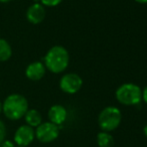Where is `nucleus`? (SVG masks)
Masks as SVG:
<instances>
[{
  "instance_id": "obj_1",
  "label": "nucleus",
  "mask_w": 147,
  "mask_h": 147,
  "mask_svg": "<svg viewBox=\"0 0 147 147\" xmlns=\"http://www.w3.org/2000/svg\"><path fill=\"white\" fill-rule=\"evenodd\" d=\"M70 55L68 51L62 45H54L45 53L43 64L47 71L52 74H61L69 66Z\"/></svg>"
},
{
  "instance_id": "obj_2",
  "label": "nucleus",
  "mask_w": 147,
  "mask_h": 147,
  "mask_svg": "<svg viewBox=\"0 0 147 147\" xmlns=\"http://www.w3.org/2000/svg\"><path fill=\"white\" fill-rule=\"evenodd\" d=\"M29 109L28 101L23 95L13 93L2 102V113L10 121H17L24 117Z\"/></svg>"
},
{
  "instance_id": "obj_3",
  "label": "nucleus",
  "mask_w": 147,
  "mask_h": 147,
  "mask_svg": "<svg viewBox=\"0 0 147 147\" xmlns=\"http://www.w3.org/2000/svg\"><path fill=\"white\" fill-rule=\"evenodd\" d=\"M141 89L139 86L132 83H125L117 88L115 98L120 104L125 106L138 105L142 100Z\"/></svg>"
},
{
  "instance_id": "obj_4",
  "label": "nucleus",
  "mask_w": 147,
  "mask_h": 147,
  "mask_svg": "<svg viewBox=\"0 0 147 147\" xmlns=\"http://www.w3.org/2000/svg\"><path fill=\"white\" fill-rule=\"evenodd\" d=\"M121 119V111L117 107L108 106L99 113L98 125L102 131L111 132L120 125Z\"/></svg>"
},
{
  "instance_id": "obj_5",
  "label": "nucleus",
  "mask_w": 147,
  "mask_h": 147,
  "mask_svg": "<svg viewBox=\"0 0 147 147\" xmlns=\"http://www.w3.org/2000/svg\"><path fill=\"white\" fill-rule=\"evenodd\" d=\"M59 133V126L51 123L50 121L42 122L35 128V139L41 143H50L58 138Z\"/></svg>"
},
{
  "instance_id": "obj_6",
  "label": "nucleus",
  "mask_w": 147,
  "mask_h": 147,
  "mask_svg": "<svg viewBox=\"0 0 147 147\" xmlns=\"http://www.w3.org/2000/svg\"><path fill=\"white\" fill-rule=\"evenodd\" d=\"M82 85H83L82 78L75 73L64 74L59 81V87L61 91L69 95L79 92V90L82 88Z\"/></svg>"
},
{
  "instance_id": "obj_7",
  "label": "nucleus",
  "mask_w": 147,
  "mask_h": 147,
  "mask_svg": "<svg viewBox=\"0 0 147 147\" xmlns=\"http://www.w3.org/2000/svg\"><path fill=\"white\" fill-rule=\"evenodd\" d=\"M35 139V129L27 124L19 126L14 132L13 141L16 146L28 147Z\"/></svg>"
},
{
  "instance_id": "obj_8",
  "label": "nucleus",
  "mask_w": 147,
  "mask_h": 147,
  "mask_svg": "<svg viewBox=\"0 0 147 147\" xmlns=\"http://www.w3.org/2000/svg\"><path fill=\"white\" fill-rule=\"evenodd\" d=\"M26 19L33 25L41 23L46 17V9L40 2H34L26 10Z\"/></svg>"
},
{
  "instance_id": "obj_9",
  "label": "nucleus",
  "mask_w": 147,
  "mask_h": 147,
  "mask_svg": "<svg viewBox=\"0 0 147 147\" xmlns=\"http://www.w3.org/2000/svg\"><path fill=\"white\" fill-rule=\"evenodd\" d=\"M46 68H45L43 62L36 61L32 62L26 67L25 69V76L28 80L32 81V82H37L40 81L41 79L44 78L45 74H46Z\"/></svg>"
},
{
  "instance_id": "obj_10",
  "label": "nucleus",
  "mask_w": 147,
  "mask_h": 147,
  "mask_svg": "<svg viewBox=\"0 0 147 147\" xmlns=\"http://www.w3.org/2000/svg\"><path fill=\"white\" fill-rule=\"evenodd\" d=\"M47 116L51 123L60 127L67 119V110L65 107L60 104L53 105L49 108Z\"/></svg>"
},
{
  "instance_id": "obj_11",
  "label": "nucleus",
  "mask_w": 147,
  "mask_h": 147,
  "mask_svg": "<svg viewBox=\"0 0 147 147\" xmlns=\"http://www.w3.org/2000/svg\"><path fill=\"white\" fill-rule=\"evenodd\" d=\"M23 118L25 120V124H27L28 126L34 128V129L43 122L42 115L36 109H28Z\"/></svg>"
},
{
  "instance_id": "obj_12",
  "label": "nucleus",
  "mask_w": 147,
  "mask_h": 147,
  "mask_svg": "<svg viewBox=\"0 0 147 147\" xmlns=\"http://www.w3.org/2000/svg\"><path fill=\"white\" fill-rule=\"evenodd\" d=\"M12 57V47L9 41L0 37V62H7Z\"/></svg>"
},
{
  "instance_id": "obj_13",
  "label": "nucleus",
  "mask_w": 147,
  "mask_h": 147,
  "mask_svg": "<svg viewBox=\"0 0 147 147\" xmlns=\"http://www.w3.org/2000/svg\"><path fill=\"white\" fill-rule=\"evenodd\" d=\"M97 145L99 147H112L114 144V139L109 132L101 131L97 134Z\"/></svg>"
},
{
  "instance_id": "obj_14",
  "label": "nucleus",
  "mask_w": 147,
  "mask_h": 147,
  "mask_svg": "<svg viewBox=\"0 0 147 147\" xmlns=\"http://www.w3.org/2000/svg\"><path fill=\"white\" fill-rule=\"evenodd\" d=\"M63 0H39L43 6H47V7H55V6L59 5Z\"/></svg>"
},
{
  "instance_id": "obj_15",
  "label": "nucleus",
  "mask_w": 147,
  "mask_h": 147,
  "mask_svg": "<svg viewBox=\"0 0 147 147\" xmlns=\"http://www.w3.org/2000/svg\"><path fill=\"white\" fill-rule=\"evenodd\" d=\"M6 135H7V129H6V125L4 124L3 121L0 120V144L6 139Z\"/></svg>"
},
{
  "instance_id": "obj_16",
  "label": "nucleus",
  "mask_w": 147,
  "mask_h": 147,
  "mask_svg": "<svg viewBox=\"0 0 147 147\" xmlns=\"http://www.w3.org/2000/svg\"><path fill=\"white\" fill-rule=\"evenodd\" d=\"M1 147H15L16 145H15V143L14 142H12V141H9V140H4L3 142H2L1 144Z\"/></svg>"
},
{
  "instance_id": "obj_17",
  "label": "nucleus",
  "mask_w": 147,
  "mask_h": 147,
  "mask_svg": "<svg viewBox=\"0 0 147 147\" xmlns=\"http://www.w3.org/2000/svg\"><path fill=\"white\" fill-rule=\"evenodd\" d=\"M141 97H142V100L147 104V86L141 91Z\"/></svg>"
},
{
  "instance_id": "obj_18",
  "label": "nucleus",
  "mask_w": 147,
  "mask_h": 147,
  "mask_svg": "<svg viewBox=\"0 0 147 147\" xmlns=\"http://www.w3.org/2000/svg\"><path fill=\"white\" fill-rule=\"evenodd\" d=\"M137 3H140V4H146L147 3V0H135Z\"/></svg>"
},
{
  "instance_id": "obj_19",
  "label": "nucleus",
  "mask_w": 147,
  "mask_h": 147,
  "mask_svg": "<svg viewBox=\"0 0 147 147\" xmlns=\"http://www.w3.org/2000/svg\"><path fill=\"white\" fill-rule=\"evenodd\" d=\"M143 133H144V135H145V137L147 138V124L144 126V128H143Z\"/></svg>"
},
{
  "instance_id": "obj_20",
  "label": "nucleus",
  "mask_w": 147,
  "mask_h": 147,
  "mask_svg": "<svg viewBox=\"0 0 147 147\" xmlns=\"http://www.w3.org/2000/svg\"><path fill=\"white\" fill-rule=\"evenodd\" d=\"M10 1H12V0H0V3H8Z\"/></svg>"
},
{
  "instance_id": "obj_21",
  "label": "nucleus",
  "mask_w": 147,
  "mask_h": 147,
  "mask_svg": "<svg viewBox=\"0 0 147 147\" xmlns=\"http://www.w3.org/2000/svg\"><path fill=\"white\" fill-rule=\"evenodd\" d=\"M2 113V102L0 101V114Z\"/></svg>"
},
{
  "instance_id": "obj_22",
  "label": "nucleus",
  "mask_w": 147,
  "mask_h": 147,
  "mask_svg": "<svg viewBox=\"0 0 147 147\" xmlns=\"http://www.w3.org/2000/svg\"><path fill=\"white\" fill-rule=\"evenodd\" d=\"M15 147H23V146H15Z\"/></svg>"
}]
</instances>
